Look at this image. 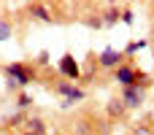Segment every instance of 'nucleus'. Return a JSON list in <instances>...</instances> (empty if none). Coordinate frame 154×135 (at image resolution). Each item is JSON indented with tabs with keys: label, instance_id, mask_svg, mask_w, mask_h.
<instances>
[{
	"label": "nucleus",
	"instance_id": "9",
	"mask_svg": "<svg viewBox=\"0 0 154 135\" xmlns=\"http://www.w3.org/2000/svg\"><path fill=\"white\" fill-rule=\"evenodd\" d=\"M24 124H27L24 133H32V135H43L46 133V122H43L41 116H30V119H24Z\"/></svg>",
	"mask_w": 154,
	"mask_h": 135
},
{
	"label": "nucleus",
	"instance_id": "16",
	"mask_svg": "<svg viewBox=\"0 0 154 135\" xmlns=\"http://www.w3.org/2000/svg\"><path fill=\"white\" fill-rule=\"evenodd\" d=\"M135 135H152V130H149V127H138V130H135Z\"/></svg>",
	"mask_w": 154,
	"mask_h": 135
},
{
	"label": "nucleus",
	"instance_id": "6",
	"mask_svg": "<svg viewBox=\"0 0 154 135\" xmlns=\"http://www.w3.org/2000/svg\"><path fill=\"white\" fill-rule=\"evenodd\" d=\"M141 78H143V73H141L138 68H133V65H119V68H116V81H119L122 87L141 84Z\"/></svg>",
	"mask_w": 154,
	"mask_h": 135
},
{
	"label": "nucleus",
	"instance_id": "15",
	"mask_svg": "<svg viewBox=\"0 0 154 135\" xmlns=\"http://www.w3.org/2000/svg\"><path fill=\"white\" fill-rule=\"evenodd\" d=\"M35 65H41V68H43V65H49V51H46V49H43V51H38V57H35Z\"/></svg>",
	"mask_w": 154,
	"mask_h": 135
},
{
	"label": "nucleus",
	"instance_id": "11",
	"mask_svg": "<svg viewBox=\"0 0 154 135\" xmlns=\"http://www.w3.org/2000/svg\"><path fill=\"white\" fill-rule=\"evenodd\" d=\"M30 106H32V95H27V92H22V95L16 97V108H19V111H27Z\"/></svg>",
	"mask_w": 154,
	"mask_h": 135
},
{
	"label": "nucleus",
	"instance_id": "13",
	"mask_svg": "<svg viewBox=\"0 0 154 135\" xmlns=\"http://www.w3.org/2000/svg\"><path fill=\"white\" fill-rule=\"evenodd\" d=\"M149 43L146 41H133V43H127V49L122 51V54H135V51H141V49H146Z\"/></svg>",
	"mask_w": 154,
	"mask_h": 135
},
{
	"label": "nucleus",
	"instance_id": "12",
	"mask_svg": "<svg viewBox=\"0 0 154 135\" xmlns=\"http://www.w3.org/2000/svg\"><path fill=\"white\" fill-rule=\"evenodd\" d=\"M14 35V27H11V22L8 19H0V41H8Z\"/></svg>",
	"mask_w": 154,
	"mask_h": 135
},
{
	"label": "nucleus",
	"instance_id": "3",
	"mask_svg": "<svg viewBox=\"0 0 154 135\" xmlns=\"http://www.w3.org/2000/svg\"><path fill=\"white\" fill-rule=\"evenodd\" d=\"M57 95L62 97V106L65 108H70V106H76V103H81L84 97H87V92L81 89V87H76V84H70V81H57Z\"/></svg>",
	"mask_w": 154,
	"mask_h": 135
},
{
	"label": "nucleus",
	"instance_id": "10",
	"mask_svg": "<svg viewBox=\"0 0 154 135\" xmlns=\"http://www.w3.org/2000/svg\"><path fill=\"white\" fill-rule=\"evenodd\" d=\"M119 14H122V8H116V5L106 8V14H103V22H100V24H116V22H119Z\"/></svg>",
	"mask_w": 154,
	"mask_h": 135
},
{
	"label": "nucleus",
	"instance_id": "4",
	"mask_svg": "<svg viewBox=\"0 0 154 135\" xmlns=\"http://www.w3.org/2000/svg\"><path fill=\"white\" fill-rule=\"evenodd\" d=\"M122 51L119 49H114V46H108V49H103L100 54H97V68H103V70H116L119 65H122Z\"/></svg>",
	"mask_w": 154,
	"mask_h": 135
},
{
	"label": "nucleus",
	"instance_id": "5",
	"mask_svg": "<svg viewBox=\"0 0 154 135\" xmlns=\"http://www.w3.org/2000/svg\"><path fill=\"white\" fill-rule=\"evenodd\" d=\"M60 76L68 78L70 84L81 78V68H79V60L73 54H62V60H60Z\"/></svg>",
	"mask_w": 154,
	"mask_h": 135
},
{
	"label": "nucleus",
	"instance_id": "17",
	"mask_svg": "<svg viewBox=\"0 0 154 135\" xmlns=\"http://www.w3.org/2000/svg\"><path fill=\"white\" fill-rule=\"evenodd\" d=\"M24 135H32V133H24Z\"/></svg>",
	"mask_w": 154,
	"mask_h": 135
},
{
	"label": "nucleus",
	"instance_id": "7",
	"mask_svg": "<svg viewBox=\"0 0 154 135\" xmlns=\"http://www.w3.org/2000/svg\"><path fill=\"white\" fill-rule=\"evenodd\" d=\"M27 11H30V16H35V19H41V22H51V11H49L46 3H32Z\"/></svg>",
	"mask_w": 154,
	"mask_h": 135
},
{
	"label": "nucleus",
	"instance_id": "1",
	"mask_svg": "<svg viewBox=\"0 0 154 135\" xmlns=\"http://www.w3.org/2000/svg\"><path fill=\"white\" fill-rule=\"evenodd\" d=\"M3 73H5V78L16 89H24V87H30L35 81V68L32 65H24V62H8L3 68Z\"/></svg>",
	"mask_w": 154,
	"mask_h": 135
},
{
	"label": "nucleus",
	"instance_id": "8",
	"mask_svg": "<svg viewBox=\"0 0 154 135\" xmlns=\"http://www.w3.org/2000/svg\"><path fill=\"white\" fill-rule=\"evenodd\" d=\"M106 111H108V116H111V119H122V116L127 114V108H125V103H122L119 97H114V100H108V106H106Z\"/></svg>",
	"mask_w": 154,
	"mask_h": 135
},
{
	"label": "nucleus",
	"instance_id": "2",
	"mask_svg": "<svg viewBox=\"0 0 154 135\" xmlns=\"http://www.w3.org/2000/svg\"><path fill=\"white\" fill-rule=\"evenodd\" d=\"M146 81H141V84H133V87H125L122 89V95H119V100L125 103V108L130 111V108H141L143 103H146Z\"/></svg>",
	"mask_w": 154,
	"mask_h": 135
},
{
	"label": "nucleus",
	"instance_id": "14",
	"mask_svg": "<svg viewBox=\"0 0 154 135\" xmlns=\"http://www.w3.org/2000/svg\"><path fill=\"white\" fill-rule=\"evenodd\" d=\"M119 22H125V24H133V22H135V16H133V11H130V8H125V11L119 14Z\"/></svg>",
	"mask_w": 154,
	"mask_h": 135
}]
</instances>
